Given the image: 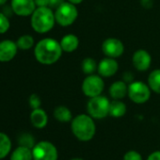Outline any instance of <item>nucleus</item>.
Returning <instances> with one entry per match:
<instances>
[{
  "label": "nucleus",
  "mask_w": 160,
  "mask_h": 160,
  "mask_svg": "<svg viewBox=\"0 0 160 160\" xmlns=\"http://www.w3.org/2000/svg\"><path fill=\"white\" fill-rule=\"evenodd\" d=\"M60 43L52 38L41 40L35 46L34 55L38 62L43 65H52L56 63L62 55Z\"/></svg>",
  "instance_id": "obj_1"
},
{
  "label": "nucleus",
  "mask_w": 160,
  "mask_h": 160,
  "mask_svg": "<svg viewBox=\"0 0 160 160\" xmlns=\"http://www.w3.org/2000/svg\"><path fill=\"white\" fill-rule=\"evenodd\" d=\"M71 129L73 136L80 141H90L93 138L96 126L93 118L89 114H79L71 122Z\"/></svg>",
  "instance_id": "obj_2"
},
{
  "label": "nucleus",
  "mask_w": 160,
  "mask_h": 160,
  "mask_svg": "<svg viewBox=\"0 0 160 160\" xmlns=\"http://www.w3.org/2000/svg\"><path fill=\"white\" fill-rule=\"evenodd\" d=\"M55 23V13L49 7H38L31 14V27L37 33H47L54 28Z\"/></svg>",
  "instance_id": "obj_3"
},
{
  "label": "nucleus",
  "mask_w": 160,
  "mask_h": 160,
  "mask_svg": "<svg viewBox=\"0 0 160 160\" xmlns=\"http://www.w3.org/2000/svg\"><path fill=\"white\" fill-rule=\"evenodd\" d=\"M110 101L103 95L90 98L87 105L88 114L93 119L101 120L109 115Z\"/></svg>",
  "instance_id": "obj_4"
},
{
  "label": "nucleus",
  "mask_w": 160,
  "mask_h": 160,
  "mask_svg": "<svg viewBox=\"0 0 160 160\" xmlns=\"http://www.w3.org/2000/svg\"><path fill=\"white\" fill-rule=\"evenodd\" d=\"M77 16H78V11L75 5L68 1L62 3L55 11L56 23H58L61 27H69L72 25L76 20Z\"/></svg>",
  "instance_id": "obj_5"
},
{
  "label": "nucleus",
  "mask_w": 160,
  "mask_h": 160,
  "mask_svg": "<svg viewBox=\"0 0 160 160\" xmlns=\"http://www.w3.org/2000/svg\"><path fill=\"white\" fill-rule=\"evenodd\" d=\"M151 89L149 85L142 81H133L128 86V96L136 104H144L151 97Z\"/></svg>",
  "instance_id": "obj_6"
},
{
  "label": "nucleus",
  "mask_w": 160,
  "mask_h": 160,
  "mask_svg": "<svg viewBox=\"0 0 160 160\" xmlns=\"http://www.w3.org/2000/svg\"><path fill=\"white\" fill-rule=\"evenodd\" d=\"M105 88V83L102 76L96 74H89L82 82V92L90 98L101 95Z\"/></svg>",
  "instance_id": "obj_7"
},
{
  "label": "nucleus",
  "mask_w": 160,
  "mask_h": 160,
  "mask_svg": "<svg viewBox=\"0 0 160 160\" xmlns=\"http://www.w3.org/2000/svg\"><path fill=\"white\" fill-rule=\"evenodd\" d=\"M33 160H58V150L49 141H41L32 149Z\"/></svg>",
  "instance_id": "obj_8"
},
{
  "label": "nucleus",
  "mask_w": 160,
  "mask_h": 160,
  "mask_svg": "<svg viewBox=\"0 0 160 160\" xmlns=\"http://www.w3.org/2000/svg\"><path fill=\"white\" fill-rule=\"evenodd\" d=\"M102 51L106 57L117 58L124 52V46L122 41L116 38H108L102 44Z\"/></svg>",
  "instance_id": "obj_9"
},
{
  "label": "nucleus",
  "mask_w": 160,
  "mask_h": 160,
  "mask_svg": "<svg viewBox=\"0 0 160 160\" xmlns=\"http://www.w3.org/2000/svg\"><path fill=\"white\" fill-rule=\"evenodd\" d=\"M36 7L34 0H12V10L19 16L31 15Z\"/></svg>",
  "instance_id": "obj_10"
},
{
  "label": "nucleus",
  "mask_w": 160,
  "mask_h": 160,
  "mask_svg": "<svg viewBox=\"0 0 160 160\" xmlns=\"http://www.w3.org/2000/svg\"><path fill=\"white\" fill-rule=\"evenodd\" d=\"M18 49L16 42L11 40L0 42V62H9L12 60L16 56Z\"/></svg>",
  "instance_id": "obj_11"
},
{
  "label": "nucleus",
  "mask_w": 160,
  "mask_h": 160,
  "mask_svg": "<svg viewBox=\"0 0 160 160\" xmlns=\"http://www.w3.org/2000/svg\"><path fill=\"white\" fill-rule=\"evenodd\" d=\"M132 61H133L134 67L138 71L144 72L150 68L151 63H152V57L146 50L139 49L134 53Z\"/></svg>",
  "instance_id": "obj_12"
},
{
  "label": "nucleus",
  "mask_w": 160,
  "mask_h": 160,
  "mask_svg": "<svg viewBox=\"0 0 160 160\" xmlns=\"http://www.w3.org/2000/svg\"><path fill=\"white\" fill-rule=\"evenodd\" d=\"M118 69L119 64L116 59L107 57L99 62L97 71L102 77H111L117 72Z\"/></svg>",
  "instance_id": "obj_13"
},
{
  "label": "nucleus",
  "mask_w": 160,
  "mask_h": 160,
  "mask_svg": "<svg viewBox=\"0 0 160 160\" xmlns=\"http://www.w3.org/2000/svg\"><path fill=\"white\" fill-rule=\"evenodd\" d=\"M30 121L34 127L42 129L46 126L48 122V117L46 112L40 108L32 110L30 114Z\"/></svg>",
  "instance_id": "obj_14"
},
{
  "label": "nucleus",
  "mask_w": 160,
  "mask_h": 160,
  "mask_svg": "<svg viewBox=\"0 0 160 160\" xmlns=\"http://www.w3.org/2000/svg\"><path fill=\"white\" fill-rule=\"evenodd\" d=\"M128 93V86L123 80L114 82L109 88V94L115 100H121Z\"/></svg>",
  "instance_id": "obj_15"
},
{
  "label": "nucleus",
  "mask_w": 160,
  "mask_h": 160,
  "mask_svg": "<svg viewBox=\"0 0 160 160\" xmlns=\"http://www.w3.org/2000/svg\"><path fill=\"white\" fill-rule=\"evenodd\" d=\"M59 43L62 48V51L71 53V52L75 51L78 48L79 40H78L77 36H75L73 34H67L62 37Z\"/></svg>",
  "instance_id": "obj_16"
},
{
  "label": "nucleus",
  "mask_w": 160,
  "mask_h": 160,
  "mask_svg": "<svg viewBox=\"0 0 160 160\" xmlns=\"http://www.w3.org/2000/svg\"><path fill=\"white\" fill-rule=\"evenodd\" d=\"M126 105L122 102L121 100H113L110 102L109 107V116L114 118H121L125 115L126 113Z\"/></svg>",
  "instance_id": "obj_17"
},
{
  "label": "nucleus",
  "mask_w": 160,
  "mask_h": 160,
  "mask_svg": "<svg viewBox=\"0 0 160 160\" xmlns=\"http://www.w3.org/2000/svg\"><path fill=\"white\" fill-rule=\"evenodd\" d=\"M54 117L60 122H69L72 120L71 110L65 106H58L54 110Z\"/></svg>",
  "instance_id": "obj_18"
},
{
  "label": "nucleus",
  "mask_w": 160,
  "mask_h": 160,
  "mask_svg": "<svg viewBox=\"0 0 160 160\" xmlns=\"http://www.w3.org/2000/svg\"><path fill=\"white\" fill-rule=\"evenodd\" d=\"M32 149H29L28 147L19 146L16 148L11 157V160H32Z\"/></svg>",
  "instance_id": "obj_19"
},
{
  "label": "nucleus",
  "mask_w": 160,
  "mask_h": 160,
  "mask_svg": "<svg viewBox=\"0 0 160 160\" xmlns=\"http://www.w3.org/2000/svg\"><path fill=\"white\" fill-rule=\"evenodd\" d=\"M148 85L153 92L160 94V69H155L149 74Z\"/></svg>",
  "instance_id": "obj_20"
},
{
  "label": "nucleus",
  "mask_w": 160,
  "mask_h": 160,
  "mask_svg": "<svg viewBox=\"0 0 160 160\" xmlns=\"http://www.w3.org/2000/svg\"><path fill=\"white\" fill-rule=\"evenodd\" d=\"M12 142L9 138V137L0 132V159L5 157L11 151Z\"/></svg>",
  "instance_id": "obj_21"
},
{
  "label": "nucleus",
  "mask_w": 160,
  "mask_h": 160,
  "mask_svg": "<svg viewBox=\"0 0 160 160\" xmlns=\"http://www.w3.org/2000/svg\"><path fill=\"white\" fill-rule=\"evenodd\" d=\"M98 68V64L96 63L95 59L92 58H86L83 59L81 63V69L82 72L86 74H92Z\"/></svg>",
  "instance_id": "obj_22"
},
{
  "label": "nucleus",
  "mask_w": 160,
  "mask_h": 160,
  "mask_svg": "<svg viewBox=\"0 0 160 160\" xmlns=\"http://www.w3.org/2000/svg\"><path fill=\"white\" fill-rule=\"evenodd\" d=\"M16 44L21 50H28L34 45V39L31 35H23L18 38Z\"/></svg>",
  "instance_id": "obj_23"
},
{
  "label": "nucleus",
  "mask_w": 160,
  "mask_h": 160,
  "mask_svg": "<svg viewBox=\"0 0 160 160\" xmlns=\"http://www.w3.org/2000/svg\"><path fill=\"white\" fill-rule=\"evenodd\" d=\"M19 144L21 146L28 147L29 149H33V147L35 146L34 138L30 134L25 133V134L20 136V138H19Z\"/></svg>",
  "instance_id": "obj_24"
},
{
  "label": "nucleus",
  "mask_w": 160,
  "mask_h": 160,
  "mask_svg": "<svg viewBox=\"0 0 160 160\" xmlns=\"http://www.w3.org/2000/svg\"><path fill=\"white\" fill-rule=\"evenodd\" d=\"M10 27L11 25L7 15L4 14L3 12H0V34L6 33L9 30Z\"/></svg>",
  "instance_id": "obj_25"
},
{
  "label": "nucleus",
  "mask_w": 160,
  "mask_h": 160,
  "mask_svg": "<svg viewBox=\"0 0 160 160\" xmlns=\"http://www.w3.org/2000/svg\"><path fill=\"white\" fill-rule=\"evenodd\" d=\"M28 103H29V106L31 107L32 109H36V108H40L41 105H42V101H41V98L39 97V95L33 93L30 95L29 99H28Z\"/></svg>",
  "instance_id": "obj_26"
},
{
  "label": "nucleus",
  "mask_w": 160,
  "mask_h": 160,
  "mask_svg": "<svg viewBox=\"0 0 160 160\" xmlns=\"http://www.w3.org/2000/svg\"><path fill=\"white\" fill-rule=\"evenodd\" d=\"M123 160H142V156L138 152L131 150L125 152L123 155Z\"/></svg>",
  "instance_id": "obj_27"
},
{
  "label": "nucleus",
  "mask_w": 160,
  "mask_h": 160,
  "mask_svg": "<svg viewBox=\"0 0 160 160\" xmlns=\"http://www.w3.org/2000/svg\"><path fill=\"white\" fill-rule=\"evenodd\" d=\"M64 2H65L64 0H49V5H48V7L51 8L52 10L53 9L56 10V9H58Z\"/></svg>",
  "instance_id": "obj_28"
},
{
  "label": "nucleus",
  "mask_w": 160,
  "mask_h": 160,
  "mask_svg": "<svg viewBox=\"0 0 160 160\" xmlns=\"http://www.w3.org/2000/svg\"><path fill=\"white\" fill-rule=\"evenodd\" d=\"M147 160H160V151H155L152 152L148 156Z\"/></svg>",
  "instance_id": "obj_29"
},
{
  "label": "nucleus",
  "mask_w": 160,
  "mask_h": 160,
  "mask_svg": "<svg viewBox=\"0 0 160 160\" xmlns=\"http://www.w3.org/2000/svg\"><path fill=\"white\" fill-rule=\"evenodd\" d=\"M37 7H48L49 0H34Z\"/></svg>",
  "instance_id": "obj_30"
},
{
  "label": "nucleus",
  "mask_w": 160,
  "mask_h": 160,
  "mask_svg": "<svg viewBox=\"0 0 160 160\" xmlns=\"http://www.w3.org/2000/svg\"><path fill=\"white\" fill-rule=\"evenodd\" d=\"M123 81L125 83H129V84L131 82H133V74L131 72H125L124 75H123Z\"/></svg>",
  "instance_id": "obj_31"
},
{
  "label": "nucleus",
  "mask_w": 160,
  "mask_h": 160,
  "mask_svg": "<svg viewBox=\"0 0 160 160\" xmlns=\"http://www.w3.org/2000/svg\"><path fill=\"white\" fill-rule=\"evenodd\" d=\"M141 6L145 9H150L152 6V0H141Z\"/></svg>",
  "instance_id": "obj_32"
},
{
  "label": "nucleus",
  "mask_w": 160,
  "mask_h": 160,
  "mask_svg": "<svg viewBox=\"0 0 160 160\" xmlns=\"http://www.w3.org/2000/svg\"><path fill=\"white\" fill-rule=\"evenodd\" d=\"M67 1L72 3V4H73V5H78L80 3H82L83 0H67Z\"/></svg>",
  "instance_id": "obj_33"
},
{
  "label": "nucleus",
  "mask_w": 160,
  "mask_h": 160,
  "mask_svg": "<svg viewBox=\"0 0 160 160\" xmlns=\"http://www.w3.org/2000/svg\"><path fill=\"white\" fill-rule=\"evenodd\" d=\"M7 1H8V0H0V6H1V5H4Z\"/></svg>",
  "instance_id": "obj_34"
},
{
  "label": "nucleus",
  "mask_w": 160,
  "mask_h": 160,
  "mask_svg": "<svg viewBox=\"0 0 160 160\" xmlns=\"http://www.w3.org/2000/svg\"><path fill=\"white\" fill-rule=\"evenodd\" d=\"M71 160H84V159H81V158H72Z\"/></svg>",
  "instance_id": "obj_35"
}]
</instances>
